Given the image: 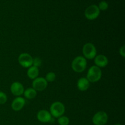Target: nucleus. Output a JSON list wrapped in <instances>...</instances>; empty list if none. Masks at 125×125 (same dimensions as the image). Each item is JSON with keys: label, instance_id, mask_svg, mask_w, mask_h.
<instances>
[{"label": "nucleus", "instance_id": "f257e3e1", "mask_svg": "<svg viewBox=\"0 0 125 125\" xmlns=\"http://www.w3.org/2000/svg\"><path fill=\"white\" fill-rule=\"evenodd\" d=\"M102 76L101 68L96 65L92 66L89 69L87 74V79L90 83H96L100 80Z\"/></svg>", "mask_w": 125, "mask_h": 125}, {"label": "nucleus", "instance_id": "f03ea898", "mask_svg": "<svg viewBox=\"0 0 125 125\" xmlns=\"http://www.w3.org/2000/svg\"><path fill=\"white\" fill-rule=\"evenodd\" d=\"M87 67L86 59L83 56H78L73 59L72 63V68L76 73L84 72Z\"/></svg>", "mask_w": 125, "mask_h": 125}, {"label": "nucleus", "instance_id": "7ed1b4c3", "mask_svg": "<svg viewBox=\"0 0 125 125\" xmlns=\"http://www.w3.org/2000/svg\"><path fill=\"white\" fill-rule=\"evenodd\" d=\"M65 106L62 103L56 101L50 107V114L54 118H59L63 115L65 112Z\"/></svg>", "mask_w": 125, "mask_h": 125}, {"label": "nucleus", "instance_id": "20e7f679", "mask_svg": "<svg viewBox=\"0 0 125 125\" xmlns=\"http://www.w3.org/2000/svg\"><path fill=\"white\" fill-rule=\"evenodd\" d=\"M100 13V10L98 6L92 4L87 7L84 12V15L89 20H94L98 17Z\"/></svg>", "mask_w": 125, "mask_h": 125}, {"label": "nucleus", "instance_id": "39448f33", "mask_svg": "<svg viewBox=\"0 0 125 125\" xmlns=\"http://www.w3.org/2000/svg\"><path fill=\"white\" fill-rule=\"evenodd\" d=\"M83 52L84 57L87 59H93L96 56V49L95 45L91 43H87L83 48Z\"/></svg>", "mask_w": 125, "mask_h": 125}, {"label": "nucleus", "instance_id": "423d86ee", "mask_svg": "<svg viewBox=\"0 0 125 125\" xmlns=\"http://www.w3.org/2000/svg\"><path fill=\"white\" fill-rule=\"evenodd\" d=\"M108 120L107 114L104 111H99L92 118V122L95 125H105Z\"/></svg>", "mask_w": 125, "mask_h": 125}, {"label": "nucleus", "instance_id": "0eeeda50", "mask_svg": "<svg viewBox=\"0 0 125 125\" xmlns=\"http://www.w3.org/2000/svg\"><path fill=\"white\" fill-rule=\"evenodd\" d=\"M20 65L24 68H29L32 65L33 58L28 53H21L18 58Z\"/></svg>", "mask_w": 125, "mask_h": 125}, {"label": "nucleus", "instance_id": "6e6552de", "mask_svg": "<svg viewBox=\"0 0 125 125\" xmlns=\"http://www.w3.org/2000/svg\"><path fill=\"white\" fill-rule=\"evenodd\" d=\"M48 83L43 78H37L32 82V88L36 91H43L47 87Z\"/></svg>", "mask_w": 125, "mask_h": 125}, {"label": "nucleus", "instance_id": "1a4fd4ad", "mask_svg": "<svg viewBox=\"0 0 125 125\" xmlns=\"http://www.w3.org/2000/svg\"><path fill=\"white\" fill-rule=\"evenodd\" d=\"M37 118L39 122L44 123H49L52 120V115L50 112L46 110H41L39 111L37 115Z\"/></svg>", "mask_w": 125, "mask_h": 125}, {"label": "nucleus", "instance_id": "9d476101", "mask_svg": "<svg viewBox=\"0 0 125 125\" xmlns=\"http://www.w3.org/2000/svg\"><path fill=\"white\" fill-rule=\"evenodd\" d=\"M10 91L15 96H20L24 93V87L19 82H14L10 86Z\"/></svg>", "mask_w": 125, "mask_h": 125}, {"label": "nucleus", "instance_id": "9b49d317", "mask_svg": "<svg viewBox=\"0 0 125 125\" xmlns=\"http://www.w3.org/2000/svg\"><path fill=\"white\" fill-rule=\"evenodd\" d=\"M26 103V101L23 98L18 96L12 101L11 107L15 111H19L23 108Z\"/></svg>", "mask_w": 125, "mask_h": 125}, {"label": "nucleus", "instance_id": "f8f14e48", "mask_svg": "<svg viewBox=\"0 0 125 125\" xmlns=\"http://www.w3.org/2000/svg\"><path fill=\"white\" fill-rule=\"evenodd\" d=\"M94 62H95V65L99 68H103L108 64V59L106 56L103 54L98 55L95 56L94 58Z\"/></svg>", "mask_w": 125, "mask_h": 125}, {"label": "nucleus", "instance_id": "ddd939ff", "mask_svg": "<svg viewBox=\"0 0 125 125\" xmlns=\"http://www.w3.org/2000/svg\"><path fill=\"white\" fill-rule=\"evenodd\" d=\"M90 86V82L85 78H81L78 81L77 87L80 91H85Z\"/></svg>", "mask_w": 125, "mask_h": 125}, {"label": "nucleus", "instance_id": "4468645a", "mask_svg": "<svg viewBox=\"0 0 125 125\" xmlns=\"http://www.w3.org/2000/svg\"><path fill=\"white\" fill-rule=\"evenodd\" d=\"M39 70L38 67H34V66L32 65L31 67H29L27 72V75H28V78L31 79H35V78H38L39 76Z\"/></svg>", "mask_w": 125, "mask_h": 125}, {"label": "nucleus", "instance_id": "2eb2a0df", "mask_svg": "<svg viewBox=\"0 0 125 125\" xmlns=\"http://www.w3.org/2000/svg\"><path fill=\"white\" fill-rule=\"evenodd\" d=\"M23 94H24V97L29 99V100H31V99H33L36 97L37 91L34 90L33 88H29V89L24 90Z\"/></svg>", "mask_w": 125, "mask_h": 125}, {"label": "nucleus", "instance_id": "dca6fc26", "mask_svg": "<svg viewBox=\"0 0 125 125\" xmlns=\"http://www.w3.org/2000/svg\"><path fill=\"white\" fill-rule=\"evenodd\" d=\"M57 122H58L59 125H68L70 123V120L66 116H61V117H59L58 120H57Z\"/></svg>", "mask_w": 125, "mask_h": 125}, {"label": "nucleus", "instance_id": "f3484780", "mask_svg": "<svg viewBox=\"0 0 125 125\" xmlns=\"http://www.w3.org/2000/svg\"><path fill=\"white\" fill-rule=\"evenodd\" d=\"M56 74L54 72H49L46 74L45 79L47 82H53L56 79Z\"/></svg>", "mask_w": 125, "mask_h": 125}, {"label": "nucleus", "instance_id": "a211bd4d", "mask_svg": "<svg viewBox=\"0 0 125 125\" xmlns=\"http://www.w3.org/2000/svg\"><path fill=\"white\" fill-rule=\"evenodd\" d=\"M98 7L100 10L104 11V10H106L108 9L109 4H108V3L106 2V1H101L100 3H99Z\"/></svg>", "mask_w": 125, "mask_h": 125}, {"label": "nucleus", "instance_id": "6ab92c4d", "mask_svg": "<svg viewBox=\"0 0 125 125\" xmlns=\"http://www.w3.org/2000/svg\"><path fill=\"white\" fill-rule=\"evenodd\" d=\"M7 100V95L3 92H0V104H4Z\"/></svg>", "mask_w": 125, "mask_h": 125}, {"label": "nucleus", "instance_id": "aec40b11", "mask_svg": "<svg viewBox=\"0 0 125 125\" xmlns=\"http://www.w3.org/2000/svg\"><path fill=\"white\" fill-rule=\"evenodd\" d=\"M42 64V61L40 58L39 57H35V58H33V61H32V65L34 67H39Z\"/></svg>", "mask_w": 125, "mask_h": 125}, {"label": "nucleus", "instance_id": "412c9836", "mask_svg": "<svg viewBox=\"0 0 125 125\" xmlns=\"http://www.w3.org/2000/svg\"><path fill=\"white\" fill-rule=\"evenodd\" d=\"M125 46H122V47H120L119 50V52L120 56H122V57H125Z\"/></svg>", "mask_w": 125, "mask_h": 125}, {"label": "nucleus", "instance_id": "4be33fe9", "mask_svg": "<svg viewBox=\"0 0 125 125\" xmlns=\"http://www.w3.org/2000/svg\"><path fill=\"white\" fill-rule=\"evenodd\" d=\"M120 125V124H116V125Z\"/></svg>", "mask_w": 125, "mask_h": 125}]
</instances>
